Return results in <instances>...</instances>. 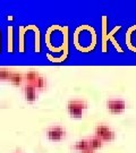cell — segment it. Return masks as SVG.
<instances>
[{"label": "cell", "instance_id": "6", "mask_svg": "<svg viewBox=\"0 0 136 153\" xmlns=\"http://www.w3.org/2000/svg\"><path fill=\"white\" fill-rule=\"evenodd\" d=\"M71 148L74 149V150H76V151H80V152L84 153L86 152V151H88V150H91L90 149V143H88V140H81V141H78V142H76ZM93 151V150H92Z\"/></svg>", "mask_w": 136, "mask_h": 153}, {"label": "cell", "instance_id": "5", "mask_svg": "<svg viewBox=\"0 0 136 153\" xmlns=\"http://www.w3.org/2000/svg\"><path fill=\"white\" fill-rule=\"evenodd\" d=\"M36 88H34L31 84H25L23 86V92H24V97H25V100L30 103H33L36 101V98H38V93H36Z\"/></svg>", "mask_w": 136, "mask_h": 153}, {"label": "cell", "instance_id": "10", "mask_svg": "<svg viewBox=\"0 0 136 153\" xmlns=\"http://www.w3.org/2000/svg\"><path fill=\"white\" fill-rule=\"evenodd\" d=\"M11 73H13V71H11L9 68L1 67V68H0V81H8V82H9Z\"/></svg>", "mask_w": 136, "mask_h": 153}, {"label": "cell", "instance_id": "1", "mask_svg": "<svg viewBox=\"0 0 136 153\" xmlns=\"http://www.w3.org/2000/svg\"><path fill=\"white\" fill-rule=\"evenodd\" d=\"M86 109L87 102L84 100H71L67 103V111L73 118H82Z\"/></svg>", "mask_w": 136, "mask_h": 153}, {"label": "cell", "instance_id": "7", "mask_svg": "<svg viewBox=\"0 0 136 153\" xmlns=\"http://www.w3.org/2000/svg\"><path fill=\"white\" fill-rule=\"evenodd\" d=\"M39 76H40V74L36 71H30L24 74V81L26 82V84L34 85L36 79L39 78Z\"/></svg>", "mask_w": 136, "mask_h": 153}, {"label": "cell", "instance_id": "9", "mask_svg": "<svg viewBox=\"0 0 136 153\" xmlns=\"http://www.w3.org/2000/svg\"><path fill=\"white\" fill-rule=\"evenodd\" d=\"M88 143H90V149L93 150V151H95L98 149H101L103 146V141L100 140L97 136H93L91 138H88Z\"/></svg>", "mask_w": 136, "mask_h": 153}, {"label": "cell", "instance_id": "3", "mask_svg": "<svg viewBox=\"0 0 136 153\" xmlns=\"http://www.w3.org/2000/svg\"><path fill=\"white\" fill-rule=\"evenodd\" d=\"M107 109L112 115H119L123 114L126 109V102L121 99H110L107 101Z\"/></svg>", "mask_w": 136, "mask_h": 153}, {"label": "cell", "instance_id": "11", "mask_svg": "<svg viewBox=\"0 0 136 153\" xmlns=\"http://www.w3.org/2000/svg\"><path fill=\"white\" fill-rule=\"evenodd\" d=\"M33 86L36 88V90H40V91H41V90H44L45 86H47V81H45V78H44L42 75H40L39 78L36 79L35 84H34Z\"/></svg>", "mask_w": 136, "mask_h": 153}, {"label": "cell", "instance_id": "12", "mask_svg": "<svg viewBox=\"0 0 136 153\" xmlns=\"http://www.w3.org/2000/svg\"><path fill=\"white\" fill-rule=\"evenodd\" d=\"M13 153H22V152H13Z\"/></svg>", "mask_w": 136, "mask_h": 153}, {"label": "cell", "instance_id": "8", "mask_svg": "<svg viewBox=\"0 0 136 153\" xmlns=\"http://www.w3.org/2000/svg\"><path fill=\"white\" fill-rule=\"evenodd\" d=\"M9 82L15 86H21L24 82V75L18 71H13L10 78H9Z\"/></svg>", "mask_w": 136, "mask_h": 153}, {"label": "cell", "instance_id": "2", "mask_svg": "<svg viewBox=\"0 0 136 153\" xmlns=\"http://www.w3.org/2000/svg\"><path fill=\"white\" fill-rule=\"evenodd\" d=\"M94 133H95L94 136L99 137L103 142H111V141H114V137H116L114 131L107 125H98L95 127V131Z\"/></svg>", "mask_w": 136, "mask_h": 153}, {"label": "cell", "instance_id": "4", "mask_svg": "<svg viewBox=\"0 0 136 153\" xmlns=\"http://www.w3.org/2000/svg\"><path fill=\"white\" fill-rule=\"evenodd\" d=\"M47 137L52 142H60L66 137V129L60 126H52L47 129Z\"/></svg>", "mask_w": 136, "mask_h": 153}]
</instances>
